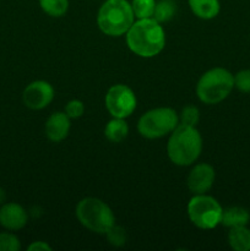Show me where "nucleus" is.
Wrapping results in <instances>:
<instances>
[{"label":"nucleus","instance_id":"nucleus-1","mask_svg":"<svg viewBox=\"0 0 250 251\" xmlns=\"http://www.w3.org/2000/svg\"><path fill=\"white\" fill-rule=\"evenodd\" d=\"M126 46L140 58H153L166 47V32L153 19H136L125 33Z\"/></svg>","mask_w":250,"mask_h":251},{"label":"nucleus","instance_id":"nucleus-2","mask_svg":"<svg viewBox=\"0 0 250 251\" xmlns=\"http://www.w3.org/2000/svg\"><path fill=\"white\" fill-rule=\"evenodd\" d=\"M202 151V136L196 126L180 124L169 134L167 154L172 163L189 167L198 161Z\"/></svg>","mask_w":250,"mask_h":251},{"label":"nucleus","instance_id":"nucleus-3","mask_svg":"<svg viewBox=\"0 0 250 251\" xmlns=\"http://www.w3.org/2000/svg\"><path fill=\"white\" fill-rule=\"evenodd\" d=\"M134 21V11L127 0H105L98 10V28L105 36H124Z\"/></svg>","mask_w":250,"mask_h":251},{"label":"nucleus","instance_id":"nucleus-4","mask_svg":"<svg viewBox=\"0 0 250 251\" xmlns=\"http://www.w3.org/2000/svg\"><path fill=\"white\" fill-rule=\"evenodd\" d=\"M233 88L234 75L225 68H213L199 78L196 95L205 104H218L232 93Z\"/></svg>","mask_w":250,"mask_h":251},{"label":"nucleus","instance_id":"nucleus-5","mask_svg":"<svg viewBox=\"0 0 250 251\" xmlns=\"http://www.w3.org/2000/svg\"><path fill=\"white\" fill-rule=\"evenodd\" d=\"M75 215L86 229L97 234L105 235L115 225V216L112 208L97 198H85L78 201Z\"/></svg>","mask_w":250,"mask_h":251},{"label":"nucleus","instance_id":"nucleus-6","mask_svg":"<svg viewBox=\"0 0 250 251\" xmlns=\"http://www.w3.org/2000/svg\"><path fill=\"white\" fill-rule=\"evenodd\" d=\"M179 125V114L169 107H158L147 110L137 122V131L149 140L161 139L171 134Z\"/></svg>","mask_w":250,"mask_h":251},{"label":"nucleus","instance_id":"nucleus-7","mask_svg":"<svg viewBox=\"0 0 250 251\" xmlns=\"http://www.w3.org/2000/svg\"><path fill=\"white\" fill-rule=\"evenodd\" d=\"M186 211L190 222L200 229H213L221 225L223 208L212 196L196 194L189 200Z\"/></svg>","mask_w":250,"mask_h":251},{"label":"nucleus","instance_id":"nucleus-8","mask_svg":"<svg viewBox=\"0 0 250 251\" xmlns=\"http://www.w3.org/2000/svg\"><path fill=\"white\" fill-rule=\"evenodd\" d=\"M104 102L108 113L113 118L126 119L136 109L137 98L129 86L117 83L107 91Z\"/></svg>","mask_w":250,"mask_h":251},{"label":"nucleus","instance_id":"nucleus-9","mask_svg":"<svg viewBox=\"0 0 250 251\" xmlns=\"http://www.w3.org/2000/svg\"><path fill=\"white\" fill-rule=\"evenodd\" d=\"M54 87L44 80H37L27 85L22 93V100L27 108L32 110H41L48 107L54 100Z\"/></svg>","mask_w":250,"mask_h":251},{"label":"nucleus","instance_id":"nucleus-10","mask_svg":"<svg viewBox=\"0 0 250 251\" xmlns=\"http://www.w3.org/2000/svg\"><path fill=\"white\" fill-rule=\"evenodd\" d=\"M216 172L211 164L198 163L193 167L186 178V185L189 190L196 194H206L213 186Z\"/></svg>","mask_w":250,"mask_h":251},{"label":"nucleus","instance_id":"nucleus-11","mask_svg":"<svg viewBox=\"0 0 250 251\" xmlns=\"http://www.w3.org/2000/svg\"><path fill=\"white\" fill-rule=\"evenodd\" d=\"M28 222L27 211L16 202L4 203L0 208V226L7 230H20Z\"/></svg>","mask_w":250,"mask_h":251},{"label":"nucleus","instance_id":"nucleus-12","mask_svg":"<svg viewBox=\"0 0 250 251\" xmlns=\"http://www.w3.org/2000/svg\"><path fill=\"white\" fill-rule=\"evenodd\" d=\"M70 120L65 112L53 113L46 122V126H44L46 136L51 142H61L65 140L70 132Z\"/></svg>","mask_w":250,"mask_h":251},{"label":"nucleus","instance_id":"nucleus-13","mask_svg":"<svg viewBox=\"0 0 250 251\" xmlns=\"http://www.w3.org/2000/svg\"><path fill=\"white\" fill-rule=\"evenodd\" d=\"M250 222V212L240 206H230L223 210L221 225L227 228H235L248 226Z\"/></svg>","mask_w":250,"mask_h":251},{"label":"nucleus","instance_id":"nucleus-14","mask_svg":"<svg viewBox=\"0 0 250 251\" xmlns=\"http://www.w3.org/2000/svg\"><path fill=\"white\" fill-rule=\"evenodd\" d=\"M189 7L196 17L201 20H212L221 11L220 0H188Z\"/></svg>","mask_w":250,"mask_h":251},{"label":"nucleus","instance_id":"nucleus-15","mask_svg":"<svg viewBox=\"0 0 250 251\" xmlns=\"http://www.w3.org/2000/svg\"><path fill=\"white\" fill-rule=\"evenodd\" d=\"M127 134H129V125L126 120L122 118H113L104 127V136L114 144H119L126 139Z\"/></svg>","mask_w":250,"mask_h":251},{"label":"nucleus","instance_id":"nucleus-16","mask_svg":"<svg viewBox=\"0 0 250 251\" xmlns=\"http://www.w3.org/2000/svg\"><path fill=\"white\" fill-rule=\"evenodd\" d=\"M228 244L234 251H250V229L247 226L230 228Z\"/></svg>","mask_w":250,"mask_h":251},{"label":"nucleus","instance_id":"nucleus-17","mask_svg":"<svg viewBox=\"0 0 250 251\" xmlns=\"http://www.w3.org/2000/svg\"><path fill=\"white\" fill-rule=\"evenodd\" d=\"M176 9L178 7H176V2L174 0H159L158 2H156L153 19L159 24L171 21L175 16Z\"/></svg>","mask_w":250,"mask_h":251},{"label":"nucleus","instance_id":"nucleus-18","mask_svg":"<svg viewBox=\"0 0 250 251\" xmlns=\"http://www.w3.org/2000/svg\"><path fill=\"white\" fill-rule=\"evenodd\" d=\"M39 6L50 17H61L68 12L69 0H38Z\"/></svg>","mask_w":250,"mask_h":251},{"label":"nucleus","instance_id":"nucleus-19","mask_svg":"<svg viewBox=\"0 0 250 251\" xmlns=\"http://www.w3.org/2000/svg\"><path fill=\"white\" fill-rule=\"evenodd\" d=\"M131 7L135 19H149L153 17L156 0H131Z\"/></svg>","mask_w":250,"mask_h":251},{"label":"nucleus","instance_id":"nucleus-20","mask_svg":"<svg viewBox=\"0 0 250 251\" xmlns=\"http://www.w3.org/2000/svg\"><path fill=\"white\" fill-rule=\"evenodd\" d=\"M200 120V110L198 107L193 104H188L181 109L179 114V123L180 124L190 125V126H196Z\"/></svg>","mask_w":250,"mask_h":251},{"label":"nucleus","instance_id":"nucleus-21","mask_svg":"<svg viewBox=\"0 0 250 251\" xmlns=\"http://www.w3.org/2000/svg\"><path fill=\"white\" fill-rule=\"evenodd\" d=\"M105 237H107L108 243L113 247L120 248L123 245H125L127 240V235H126V230L124 229L120 226L114 225L107 233H105Z\"/></svg>","mask_w":250,"mask_h":251},{"label":"nucleus","instance_id":"nucleus-22","mask_svg":"<svg viewBox=\"0 0 250 251\" xmlns=\"http://www.w3.org/2000/svg\"><path fill=\"white\" fill-rule=\"evenodd\" d=\"M21 242L15 234L9 232L0 233V251H19Z\"/></svg>","mask_w":250,"mask_h":251},{"label":"nucleus","instance_id":"nucleus-23","mask_svg":"<svg viewBox=\"0 0 250 251\" xmlns=\"http://www.w3.org/2000/svg\"><path fill=\"white\" fill-rule=\"evenodd\" d=\"M234 88L243 93H250V69L240 70L235 74Z\"/></svg>","mask_w":250,"mask_h":251},{"label":"nucleus","instance_id":"nucleus-24","mask_svg":"<svg viewBox=\"0 0 250 251\" xmlns=\"http://www.w3.org/2000/svg\"><path fill=\"white\" fill-rule=\"evenodd\" d=\"M64 112L66 113V115L70 119H78L85 113V104L80 100H71L66 103Z\"/></svg>","mask_w":250,"mask_h":251},{"label":"nucleus","instance_id":"nucleus-25","mask_svg":"<svg viewBox=\"0 0 250 251\" xmlns=\"http://www.w3.org/2000/svg\"><path fill=\"white\" fill-rule=\"evenodd\" d=\"M28 251H51V247L46 242H42V240H38V242H33L32 244L28 245L27 248Z\"/></svg>","mask_w":250,"mask_h":251},{"label":"nucleus","instance_id":"nucleus-26","mask_svg":"<svg viewBox=\"0 0 250 251\" xmlns=\"http://www.w3.org/2000/svg\"><path fill=\"white\" fill-rule=\"evenodd\" d=\"M6 200V194H5L4 189L0 188V203H4Z\"/></svg>","mask_w":250,"mask_h":251}]
</instances>
